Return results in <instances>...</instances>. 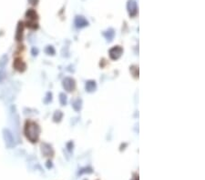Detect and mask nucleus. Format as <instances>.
<instances>
[{"instance_id": "nucleus-3", "label": "nucleus", "mask_w": 205, "mask_h": 180, "mask_svg": "<svg viewBox=\"0 0 205 180\" xmlns=\"http://www.w3.org/2000/svg\"><path fill=\"white\" fill-rule=\"evenodd\" d=\"M63 88L67 92H71L76 88V82L71 77H65L63 80Z\"/></svg>"}, {"instance_id": "nucleus-10", "label": "nucleus", "mask_w": 205, "mask_h": 180, "mask_svg": "<svg viewBox=\"0 0 205 180\" xmlns=\"http://www.w3.org/2000/svg\"><path fill=\"white\" fill-rule=\"evenodd\" d=\"M103 36H105V38H106V39L108 40V41H111L113 39V38H114V36H115V32H114V30L112 29V28H109V30H107V31H105V32H103Z\"/></svg>"}, {"instance_id": "nucleus-16", "label": "nucleus", "mask_w": 205, "mask_h": 180, "mask_svg": "<svg viewBox=\"0 0 205 180\" xmlns=\"http://www.w3.org/2000/svg\"><path fill=\"white\" fill-rule=\"evenodd\" d=\"M46 53L47 54V55H54L55 54V49H54V47H51V46H48L47 48H46Z\"/></svg>"}, {"instance_id": "nucleus-17", "label": "nucleus", "mask_w": 205, "mask_h": 180, "mask_svg": "<svg viewBox=\"0 0 205 180\" xmlns=\"http://www.w3.org/2000/svg\"><path fill=\"white\" fill-rule=\"evenodd\" d=\"M29 1V3L31 4V5H36L38 4V2H39V0H28Z\"/></svg>"}, {"instance_id": "nucleus-4", "label": "nucleus", "mask_w": 205, "mask_h": 180, "mask_svg": "<svg viewBox=\"0 0 205 180\" xmlns=\"http://www.w3.org/2000/svg\"><path fill=\"white\" fill-rule=\"evenodd\" d=\"M4 138L6 140V144L8 147H12L15 146V139L13 138V135L11 134L9 130H4Z\"/></svg>"}, {"instance_id": "nucleus-2", "label": "nucleus", "mask_w": 205, "mask_h": 180, "mask_svg": "<svg viewBox=\"0 0 205 180\" xmlns=\"http://www.w3.org/2000/svg\"><path fill=\"white\" fill-rule=\"evenodd\" d=\"M122 53H123V49H122L121 47H119V46L113 47L112 48H110L109 51V54L110 58L113 59V60L119 59V58L121 57Z\"/></svg>"}, {"instance_id": "nucleus-18", "label": "nucleus", "mask_w": 205, "mask_h": 180, "mask_svg": "<svg viewBox=\"0 0 205 180\" xmlns=\"http://www.w3.org/2000/svg\"><path fill=\"white\" fill-rule=\"evenodd\" d=\"M38 52L39 50L36 48H33V50H32V53H33V55H38Z\"/></svg>"}, {"instance_id": "nucleus-11", "label": "nucleus", "mask_w": 205, "mask_h": 180, "mask_svg": "<svg viewBox=\"0 0 205 180\" xmlns=\"http://www.w3.org/2000/svg\"><path fill=\"white\" fill-rule=\"evenodd\" d=\"M14 66L17 70L18 71H24L25 70V68H26V65H25L22 61H20L19 59H17L15 61V63H14Z\"/></svg>"}, {"instance_id": "nucleus-9", "label": "nucleus", "mask_w": 205, "mask_h": 180, "mask_svg": "<svg viewBox=\"0 0 205 180\" xmlns=\"http://www.w3.org/2000/svg\"><path fill=\"white\" fill-rule=\"evenodd\" d=\"M96 88H97L96 82L93 81V80H89V81H88L86 83V90L88 92H89V93L95 91Z\"/></svg>"}, {"instance_id": "nucleus-12", "label": "nucleus", "mask_w": 205, "mask_h": 180, "mask_svg": "<svg viewBox=\"0 0 205 180\" xmlns=\"http://www.w3.org/2000/svg\"><path fill=\"white\" fill-rule=\"evenodd\" d=\"M81 105H82L81 99H77V100H75V101L73 102L72 107H73V108L75 109L76 111H79L80 108H81Z\"/></svg>"}, {"instance_id": "nucleus-8", "label": "nucleus", "mask_w": 205, "mask_h": 180, "mask_svg": "<svg viewBox=\"0 0 205 180\" xmlns=\"http://www.w3.org/2000/svg\"><path fill=\"white\" fill-rule=\"evenodd\" d=\"M23 30H24V26L23 23L19 22L18 23V26L17 28V34H16V38L17 41H20L22 39V34H23Z\"/></svg>"}, {"instance_id": "nucleus-13", "label": "nucleus", "mask_w": 205, "mask_h": 180, "mask_svg": "<svg viewBox=\"0 0 205 180\" xmlns=\"http://www.w3.org/2000/svg\"><path fill=\"white\" fill-rule=\"evenodd\" d=\"M62 117H63V114H62L61 111H57L55 114H54V116H53V119L55 122H59Z\"/></svg>"}, {"instance_id": "nucleus-1", "label": "nucleus", "mask_w": 205, "mask_h": 180, "mask_svg": "<svg viewBox=\"0 0 205 180\" xmlns=\"http://www.w3.org/2000/svg\"><path fill=\"white\" fill-rule=\"evenodd\" d=\"M40 133V128L34 122H27L26 127H25V134H26L27 138L32 143L38 141Z\"/></svg>"}, {"instance_id": "nucleus-20", "label": "nucleus", "mask_w": 205, "mask_h": 180, "mask_svg": "<svg viewBox=\"0 0 205 180\" xmlns=\"http://www.w3.org/2000/svg\"><path fill=\"white\" fill-rule=\"evenodd\" d=\"M134 180H139V178H135Z\"/></svg>"}, {"instance_id": "nucleus-7", "label": "nucleus", "mask_w": 205, "mask_h": 180, "mask_svg": "<svg viewBox=\"0 0 205 180\" xmlns=\"http://www.w3.org/2000/svg\"><path fill=\"white\" fill-rule=\"evenodd\" d=\"M26 16L28 19V21H36V19H38V15H36V11L33 9L28 10L26 13Z\"/></svg>"}, {"instance_id": "nucleus-15", "label": "nucleus", "mask_w": 205, "mask_h": 180, "mask_svg": "<svg viewBox=\"0 0 205 180\" xmlns=\"http://www.w3.org/2000/svg\"><path fill=\"white\" fill-rule=\"evenodd\" d=\"M84 173H92V168H90V167H85V168H82V169H80V171L78 172V175H82V174Z\"/></svg>"}, {"instance_id": "nucleus-19", "label": "nucleus", "mask_w": 205, "mask_h": 180, "mask_svg": "<svg viewBox=\"0 0 205 180\" xmlns=\"http://www.w3.org/2000/svg\"><path fill=\"white\" fill-rule=\"evenodd\" d=\"M47 168H50V167H52V164L50 161H47Z\"/></svg>"}, {"instance_id": "nucleus-14", "label": "nucleus", "mask_w": 205, "mask_h": 180, "mask_svg": "<svg viewBox=\"0 0 205 180\" xmlns=\"http://www.w3.org/2000/svg\"><path fill=\"white\" fill-rule=\"evenodd\" d=\"M59 101L62 105H65L67 104V96L65 94H63V93H61V94L59 95Z\"/></svg>"}, {"instance_id": "nucleus-5", "label": "nucleus", "mask_w": 205, "mask_h": 180, "mask_svg": "<svg viewBox=\"0 0 205 180\" xmlns=\"http://www.w3.org/2000/svg\"><path fill=\"white\" fill-rule=\"evenodd\" d=\"M128 11L130 16H135L137 15V11H138V8H137V3L134 0H129L128 3Z\"/></svg>"}, {"instance_id": "nucleus-6", "label": "nucleus", "mask_w": 205, "mask_h": 180, "mask_svg": "<svg viewBox=\"0 0 205 180\" xmlns=\"http://www.w3.org/2000/svg\"><path fill=\"white\" fill-rule=\"evenodd\" d=\"M75 25L78 28H82L84 27H87L89 25V22L86 20V18L81 16H78L75 19Z\"/></svg>"}]
</instances>
